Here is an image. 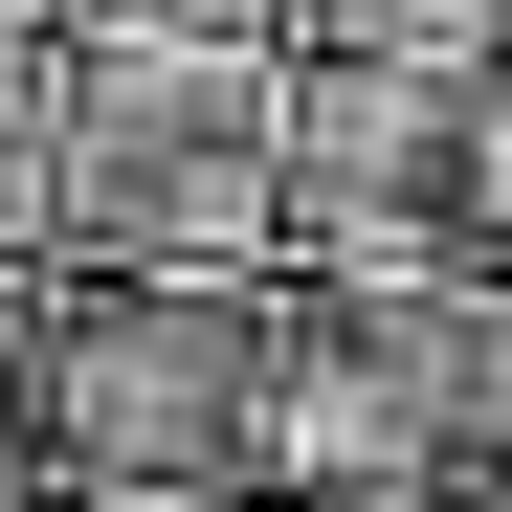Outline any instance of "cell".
<instances>
[{
  "label": "cell",
  "instance_id": "1",
  "mask_svg": "<svg viewBox=\"0 0 512 512\" xmlns=\"http://www.w3.org/2000/svg\"><path fill=\"white\" fill-rule=\"evenodd\" d=\"M67 268H290V23H90L45 67Z\"/></svg>",
  "mask_w": 512,
  "mask_h": 512
},
{
  "label": "cell",
  "instance_id": "2",
  "mask_svg": "<svg viewBox=\"0 0 512 512\" xmlns=\"http://www.w3.org/2000/svg\"><path fill=\"white\" fill-rule=\"evenodd\" d=\"M245 401H268V268H67L45 290V401L23 468L45 490H245Z\"/></svg>",
  "mask_w": 512,
  "mask_h": 512
},
{
  "label": "cell",
  "instance_id": "3",
  "mask_svg": "<svg viewBox=\"0 0 512 512\" xmlns=\"http://www.w3.org/2000/svg\"><path fill=\"white\" fill-rule=\"evenodd\" d=\"M446 134H468V90L290 45V134H268V179H290V290H446V268H490Z\"/></svg>",
  "mask_w": 512,
  "mask_h": 512
},
{
  "label": "cell",
  "instance_id": "4",
  "mask_svg": "<svg viewBox=\"0 0 512 512\" xmlns=\"http://www.w3.org/2000/svg\"><path fill=\"white\" fill-rule=\"evenodd\" d=\"M245 490L268 512H446V379H423L401 290H268V401H245Z\"/></svg>",
  "mask_w": 512,
  "mask_h": 512
},
{
  "label": "cell",
  "instance_id": "5",
  "mask_svg": "<svg viewBox=\"0 0 512 512\" xmlns=\"http://www.w3.org/2000/svg\"><path fill=\"white\" fill-rule=\"evenodd\" d=\"M290 45H334V67H423V90H468V67L512 45V0H268Z\"/></svg>",
  "mask_w": 512,
  "mask_h": 512
},
{
  "label": "cell",
  "instance_id": "6",
  "mask_svg": "<svg viewBox=\"0 0 512 512\" xmlns=\"http://www.w3.org/2000/svg\"><path fill=\"white\" fill-rule=\"evenodd\" d=\"M45 67H67V45H45ZM45 67L0 90V290H45V268H67V134H45Z\"/></svg>",
  "mask_w": 512,
  "mask_h": 512
},
{
  "label": "cell",
  "instance_id": "7",
  "mask_svg": "<svg viewBox=\"0 0 512 512\" xmlns=\"http://www.w3.org/2000/svg\"><path fill=\"white\" fill-rule=\"evenodd\" d=\"M446 179H468V245L512 268V45L468 67V134H446Z\"/></svg>",
  "mask_w": 512,
  "mask_h": 512
},
{
  "label": "cell",
  "instance_id": "8",
  "mask_svg": "<svg viewBox=\"0 0 512 512\" xmlns=\"http://www.w3.org/2000/svg\"><path fill=\"white\" fill-rule=\"evenodd\" d=\"M134 512H268V490H134Z\"/></svg>",
  "mask_w": 512,
  "mask_h": 512
},
{
  "label": "cell",
  "instance_id": "9",
  "mask_svg": "<svg viewBox=\"0 0 512 512\" xmlns=\"http://www.w3.org/2000/svg\"><path fill=\"white\" fill-rule=\"evenodd\" d=\"M490 490H512V423H490Z\"/></svg>",
  "mask_w": 512,
  "mask_h": 512
},
{
  "label": "cell",
  "instance_id": "10",
  "mask_svg": "<svg viewBox=\"0 0 512 512\" xmlns=\"http://www.w3.org/2000/svg\"><path fill=\"white\" fill-rule=\"evenodd\" d=\"M446 512H468V490H446Z\"/></svg>",
  "mask_w": 512,
  "mask_h": 512
}]
</instances>
